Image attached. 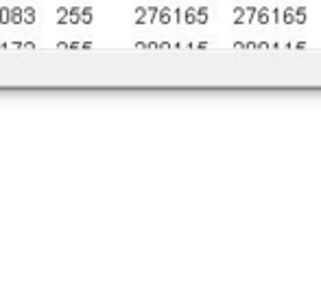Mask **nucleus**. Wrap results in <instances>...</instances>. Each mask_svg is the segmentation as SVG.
I'll use <instances>...</instances> for the list:
<instances>
[{
  "instance_id": "obj_1",
  "label": "nucleus",
  "mask_w": 321,
  "mask_h": 302,
  "mask_svg": "<svg viewBox=\"0 0 321 302\" xmlns=\"http://www.w3.org/2000/svg\"><path fill=\"white\" fill-rule=\"evenodd\" d=\"M22 24H35V9L33 7H22Z\"/></svg>"
},
{
  "instance_id": "obj_2",
  "label": "nucleus",
  "mask_w": 321,
  "mask_h": 302,
  "mask_svg": "<svg viewBox=\"0 0 321 302\" xmlns=\"http://www.w3.org/2000/svg\"><path fill=\"white\" fill-rule=\"evenodd\" d=\"M0 24H11V7H0Z\"/></svg>"
},
{
  "instance_id": "obj_3",
  "label": "nucleus",
  "mask_w": 321,
  "mask_h": 302,
  "mask_svg": "<svg viewBox=\"0 0 321 302\" xmlns=\"http://www.w3.org/2000/svg\"><path fill=\"white\" fill-rule=\"evenodd\" d=\"M11 24H22V7H11Z\"/></svg>"
},
{
  "instance_id": "obj_4",
  "label": "nucleus",
  "mask_w": 321,
  "mask_h": 302,
  "mask_svg": "<svg viewBox=\"0 0 321 302\" xmlns=\"http://www.w3.org/2000/svg\"><path fill=\"white\" fill-rule=\"evenodd\" d=\"M81 24H92V7H83V11H81Z\"/></svg>"
}]
</instances>
